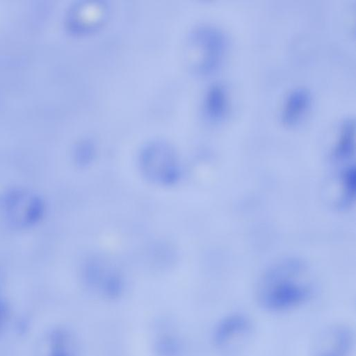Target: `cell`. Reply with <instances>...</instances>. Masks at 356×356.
<instances>
[{
  "instance_id": "obj_3",
  "label": "cell",
  "mask_w": 356,
  "mask_h": 356,
  "mask_svg": "<svg viewBox=\"0 0 356 356\" xmlns=\"http://www.w3.org/2000/svg\"><path fill=\"white\" fill-rule=\"evenodd\" d=\"M191 41L201 53L196 65L197 70L202 73L214 70L220 65L226 48L223 33L215 27L202 26L192 33Z\"/></svg>"
},
{
  "instance_id": "obj_7",
  "label": "cell",
  "mask_w": 356,
  "mask_h": 356,
  "mask_svg": "<svg viewBox=\"0 0 356 356\" xmlns=\"http://www.w3.org/2000/svg\"><path fill=\"white\" fill-rule=\"evenodd\" d=\"M355 149V120H345L340 128L339 136L332 149V156L336 159L349 158Z\"/></svg>"
},
{
  "instance_id": "obj_12",
  "label": "cell",
  "mask_w": 356,
  "mask_h": 356,
  "mask_svg": "<svg viewBox=\"0 0 356 356\" xmlns=\"http://www.w3.org/2000/svg\"><path fill=\"white\" fill-rule=\"evenodd\" d=\"M8 314V309L5 302L0 298V329L6 322Z\"/></svg>"
},
{
  "instance_id": "obj_4",
  "label": "cell",
  "mask_w": 356,
  "mask_h": 356,
  "mask_svg": "<svg viewBox=\"0 0 356 356\" xmlns=\"http://www.w3.org/2000/svg\"><path fill=\"white\" fill-rule=\"evenodd\" d=\"M77 346L74 337L67 330H52L42 339L38 356H76Z\"/></svg>"
},
{
  "instance_id": "obj_10",
  "label": "cell",
  "mask_w": 356,
  "mask_h": 356,
  "mask_svg": "<svg viewBox=\"0 0 356 356\" xmlns=\"http://www.w3.org/2000/svg\"><path fill=\"white\" fill-rule=\"evenodd\" d=\"M333 335L332 348L323 351L320 356H347L353 343L350 330L345 327L337 328Z\"/></svg>"
},
{
  "instance_id": "obj_8",
  "label": "cell",
  "mask_w": 356,
  "mask_h": 356,
  "mask_svg": "<svg viewBox=\"0 0 356 356\" xmlns=\"http://www.w3.org/2000/svg\"><path fill=\"white\" fill-rule=\"evenodd\" d=\"M205 106L207 113L213 118L218 119L224 115L227 111V100L225 89L222 85L216 83L209 88Z\"/></svg>"
},
{
  "instance_id": "obj_2",
  "label": "cell",
  "mask_w": 356,
  "mask_h": 356,
  "mask_svg": "<svg viewBox=\"0 0 356 356\" xmlns=\"http://www.w3.org/2000/svg\"><path fill=\"white\" fill-rule=\"evenodd\" d=\"M7 219L17 227L33 225L42 217L44 204L38 195L22 189L9 192L3 202Z\"/></svg>"
},
{
  "instance_id": "obj_6",
  "label": "cell",
  "mask_w": 356,
  "mask_h": 356,
  "mask_svg": "<svg viewBox=\"0 0 356 356\" xmlns=\"http://www.w3.org/2000/svg\"><path fill=\"white\" fill-rule=\"evenodd\" d=\"M250 328L249 320L244 316L234 314L223 318L216 327L213 340L219 348L224 346L233 337L243 334Z\"/></svg>"
},
{
  "instance_id": "obj_9",
  "label": "cell",
  "mask_w": 356,
  "mask_h": 356,
  "mask_svg": "<svg viewBox=\"0 0 356 356\" xmlns=\"http://www.w3.org/2000/svg\"><path fill=\"white\" fill-rule=\"evenodd\" d=\"M154 348L158 356H181L183 345L176 334L165 330L155 339Z\"/></svg>"
},
{
  "instance_id": "obj_5",
  "label": "cell",
  "mask_w": 356,
  "mask_h": 356,
  "mask_svg": "<svg viewBox=\"0 0 356 356\" xmlns=\"http://www.w3.org/2000/svg\"><path fill=\"white\" fill-rule=\"evenodd\" d=\"M311 102V94L304 87H298L287 95L281 112L282 122L292 124L298 121L308 108Z\"/></svg>"
},
{
  "instance_id": "obj_11",
  "label": "cell",
  "mask_w": 356,
  "mask_h": 356,
  "mask_svg": "<svg viewBox=\"0 0 356 356\" xmlns=\"http://www.w3.org/2000/svg\"><path fill=\"white\" fill-rule=\"evenodd\" d=\"M341 197L339 206L349 207L355 200V168L354 165L347 166L341 175Z\"/></svg>"
},
{
  "instance_id": "obj_1",
  "label": "cell",
  "mask_w": 356,
  "mask_h": 356,
  "mask_svg": "<svg viewBox=\"0 0 356 356\" xmlns=\"http://www.w3.org/2000/svg\"><path fill=\"white\" fill-rule=\"evenodd\" d=\"M305 267L297 259H285L273 265L263 275L259 298L263 307L283 311L299 306L311 294L310 286L303 280Z\"/></svg>"
}]
</instances>
